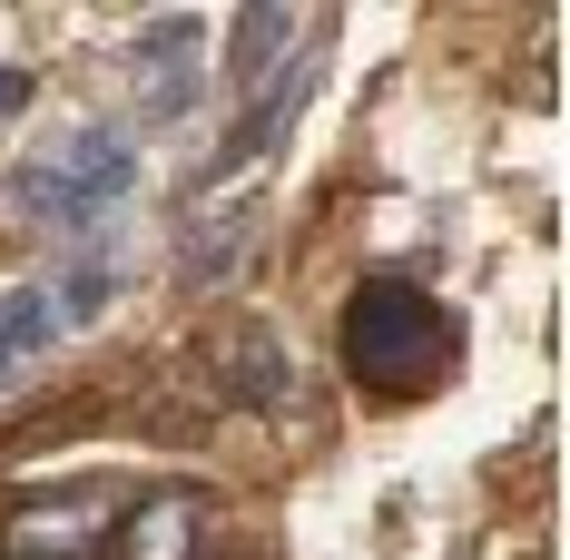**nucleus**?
Here are the masks:
<instances>
[{"mask_svg": "<svg viewBox=\"0 0 570 560\" xmlns=\"http://www.w3.org/2000/svg\"><path fill=\"white\" fill-rule=\"evenodd\" d=\"M344 374L384 403H423V393L453 374V315L443 295L413 276H364L344 295Z\"/></svg>", "mask_w": 570, "mask_h": 560, "instance_id": "f257e3e1", "label": "nucleus"}, {"mask_svg": "<svg viewBox=\"0 0 570 560\" xmlns=\"http://www.w3.org/2000/svg\"><path fill=\"white\" fill-rule=\"evenodd\" d=\"M128 187H138V138H118V128H69V138H50L30 168L10 177L20 217L50 226V236H89V226H109Z\"/></svg>", "mask_w": 570, "mask_h": 560, "instance_id": "f03ea898", "label": "nucleus"}, {"mask_svg": "<svg viewBox=\"0 0 570 560\" xmlns=\"http://www.w3.org/2000/svg\"><path fill=\"white\" fill-rule=\"evenodd\" d=\"M197 364H207V384H217V403L227 413H266V403H285V384H295V364H285V335L276 325H217V335L197 344Z\"/></svg>", "mask_w": 570, "mask_h": 560, "instance_id": "7ed1b4c3", "label": "nucleus"}, {"mask_svg": "<svg viewBox=\"0 0 570 560\" xmlns=\"http://www.w3.org/2000/svg\"><path fill=\"white\" fill-rule=\"evenodd\" d=\"M305 89H315V69H305V59H295V69H285L276 89H256V109L236 118L227 138H217V158H207V187H227L236 168H246V158H266V148H276L285 138V118L305 109Z\"/></svg>", "mask_w": 570, "mask_h": 560, "instance_id": "20e7f679", "label": "nucleus"}, {"mask_svg": "<svg viewBox=\"0 0 570 560\" xmlns=\"http://www.w3.org/2000/svg\"><path fill=\"white\" fill-rule=\"evenodd\" d=\"M187 541H197V492H148V502L109 531L118 560H187Z\"/></svg>", "mask_w": 570, "mask_h": 560, "instance_id": "39448f33", "label": "nucleus"}, {"mask_svg": "<svg viewBox=\"0 0 570 560\" xmlns=\"http://www.w3.org/2000/svg\"><path fill=\"white\" fill-rule=\"evenodd\" d=\"M295 30H305V10H246L236 40H227V79L236 89H266V69L295 50Z\"/></svg>", "mask_w": 570, "mask_h": 560, "instance_id": "423d86ee", "label": "nucleus"}, {"mask_svg": "<svg viewBox=\"0 0 570 560\" xmlns=\"http://www.w3.org/2000/svg\"><path fill=\"white\" fill-rule=\"evenodd\" d=\"M246 246H256V207H236V217H217L207 236H187V266H177V285H197V295H207V285H227Z\"/></svg>", "mask_w": 570, "mask_h": 560, "instance_id": "0eeeda50", "label": "nucleus"}, {"mask_svg": "<svg viewBox=\"0 0 570 560\" xmlns=\"http://www.w3.org/2000/svg\"><path fill=\"white\" fill-rule=\"evenodd\" d=\"M109 295H118V276H109V266H79V276H69V285H50L59 325H69V315H99V305H109Z\"/></svg>", "mask_w": 570, "mask_h": 560, "instance_id": "6e6552de", "label": "nucleus"}, {"mask_svg": "<svg viewBox=\"0 0 570 560\" xmlns=\"http://www.w3.org/2000/svg\"><path fill=\"white\" fill-rule=\"evenodd\" d=\"M10 99H30V79H20V69H0V109H10Z\"/></svg>", "mask_w": 570, "mask_h": 560, "instance_id": "1a4fd4ad", "label": "nucleus"}, {"mask_svg": "<svg viewBox=\"0 0 570 560\" xmlns=\"http://www.w3.org/2000/svg\"><path fill=\"white\" fill-rule=\"evenodd\" d=\"M0 384H10V374H0Z\"/></svg>", "mask_w": 570, "mask_h": 560, "instance_id": "9d476101", "label": "nucleus"}]
</instances>
